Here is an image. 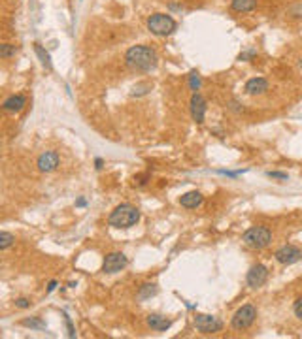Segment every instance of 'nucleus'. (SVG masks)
Returning a JSON list of instances; mask_svg holds the SVG:
<instances>
[{
	"label": "nucleus",
	"instance_id": "nucleus-1",
	"mask_svg": "<svg viewBox=\"0 0 302 339\" xmlns=\"http://www.w3.org/2000/svg\"><path fill=\"white\" fill-rule=\"evenodd\" d=\"M125 62L128 68L138 72H148L157 66V53L148 46H132L125 53Z\"/></svg>",
	"mask_w": 302,
	"mask_h": 339
},
{
	"label": "nucleus",
	"instance_id": "nucleus-2",
	"mask_svg": "<svg viewBox=\"0 0 302 339\" xmlns=\"http://www.w3.org/2000/svg\"><path fill=\"white\" fill-rule=\"evenodd\" d=\"M140 220V211L130 204H121L110 213L108 222L114 228H130Z\"/></svg>",
	"mask_w": 302,
	"mask_h": 339
},
{
	"label": "nucleus",
	"instance_id": "nucleus-3",
	"mask_svg": "<svg viewBox=\"0 0 302 339\" xmlns=\"http://www.w3.org/2000/svg\"><path fill=\"white\" fill-rule=\"evenodd\" d=\"M242 241L249 249L261 251V249H264V247H269L272 243V232H270L266 226H251L249 230L244 232Z\"/></svg>",
	"mask_w": 302,
	"mask_h": 339
},
{
	"label": "nucleus",
	"instance_id": "nucleus-4",
	"mask_svg": "<svg viewBox=\"0 0 302 339\" xmlns=\"http://www.w3.org/2000/svg\"><path fill=\"white\" fill-rule=\"evenodd\" d=\"M176 21L168 14H153L148 17V30L155 36H170L176 30Z\"/></svg>",
	"mask_w": 302,
	"mask_h": 339
},
{
	"label": "nucleus",
	"instance_id": "nucleus-5",
	"mask_svg": "<svg viewBox=\"0 0 302 339\" xmlns=\"http://www.w3.org/2000/svg\"><path fill=\"white\" fill-rule=\"evenodd\" d=\"M257 319V309L253 306H242L238 311L234 313V317L230 320V326L234 330H248L249 326L255 322Z\"/></svg>",
	"mask_w": 302,
	"mask_h": 339
},
{
	"label": "nucleus",
	"instance_id": "nucleus-6",
	"mask_svg": "<svg viewBox=\"0 0 302 339\" xmlns=\"http://www.w3.org/2000/svg\"><path fill=\"white\" fill-rule=\"evenodd\" d=\"M195 328L200 333H217V332H221L223 322L217 319V317L198 313V315L195 317Z\"/></svg>",
	"mask_w": 302,
	"mask_h": 339
},
{
	"label": "nucleus",
	"instance_id": "nucleus-7",
	"mask_svg": "<svg viewBox=\"0 0 302 339\" xmlns=\"http://www.w3.org/2000/svg\"><path fill=\"white\" fill-rule=\"evenodd\" d=\"M128 264L127 256L123 253H110L104 256V262H102V272L104 273H117L121 270H125Z\"/></svg>",
	"mask_w": 302,
	"mask_h": 339
},
{
	"label": "nucleus",
	"instance_id": "nucleus-8",
	"mask_svg": "<svg viewBox=\"0 0 302 339\" xmlns=\"http://www.w3.org/2000/svg\"><path fill=\"white\" fill-rule=\"evenodd\" d=\"M274 256L280 264L289 266V264H295V262L302 260V249L300 247H295V245H285V247H282V249H278Z\"/></svg>",
	"mask_w": 302,
	"mask_h": 339
},
{
	"label": "nucleus",
	"instance_id": "nucleus-9",
	"mask_svg": "<svg viewBox=\"0 0 302 339\" xmlns=\"http://www.w3.org/2000/svg\"><path fill=\"white\" fill-rule=\"evenodd\" d=\"M269 279V268L262 266V264H255V266L251 268L248 272V285L251 288H259L266 283Z\"/></svg>",
	"mask_w": 302,
	"mask_h": 339
},
{
	"label": "nucleus",
	"instance_id": "nucleus-10",
	"mask_svg": "<svg viewBox=\"0 0 302 339\" xmlns=\"http://www.w3.org/2000/svg\"><path fill=\"white\" fill-rule=\"evenodd\" d=\"M191 115H193V121H196L198 125L204 121V115H206V100H204L202 94L195 93L191 96Z\"/></svg>",
	"mask_w": 302,
	"mask_h": 339
},
{
	"label": "nucleus",
	"instance_id": "nucleus-11",
	"mask_svg": "<svg viewBox=\"0 0 302 339\" xmlns=\"http://www.w3.org/2000/svg\"><path fill=\"white\" fill-rule=\"evenodd\" d=\"M59 166V155L55 153V151H46L44 155H40V159H38V170L44 173H49V172H55Z\"/></svg>",
	"mask_w": 302,
	"mask_h": 339
},
{
	"label": "nucleus",
	"instance_id": "nucleus-12",
	"mask_svg": "<svg viewBox=\"0 0 302 339\" xmlns=\"http://www.w3.org/2000/svg\"><path fill=\"white\" fill-rule=\"evenodd\" d=\"M269 91V81L264 78H251V80L246 83V93L255 96V94H264Z\"/></svg>",
	"mask_w": 302,
	"mask_h": 339
},
{
	"label": "nucleus",
	"instance_id": "nucleus-13",
	"mask_svg": "<svg viewBox=\"0 0 302 339\" xmlns=\"http://www.w3.org/2000/svg\"><path fill=\"white\" fill-rule=\"evenodd\" d=\"M204 198H202V194L198 191H191V193H185L183 196L180 198V204L185 209H196V207L200 206Z\"/></svg>",
	"mask_w": 302,
	"mask_h": 339
},
{
	"label": "nucleus",
	"instance_id": "nucleus-14",
	"mask_svg": "<svg viewBox=\"0 0 302 339\" xmlns=\"http://www.w3.org/2000/svg\"><path fill=\"white\" fill-rule=\"evenodd\" d=\"M148 326L151 330H155V332H164V330H168V328L172 326V320H168L166 317H162V315L153 313V315L148 317Z\"/></svg>",
	"mask_w": 302,
	"mask_h": 339
},
{
	"label": "nucleus",
	"instance_id": "nucleus-15",
	"mask_svg": "<svg viewBox=\"0 0 302 339\" xmlns=\"http://www.w3.org/2000/svg\"><path fill=\"white\" fill-rule=\"evenodd\" d=\"M27 104V98L23 96V94H14V96H10L8 100H4V111L8 113H15V111H21L23 107Z\"/></svg>",
	"mask_w": 302,
	"mask_h": 339
},
{
	"label": "nucleus",
	"instance_id": "nucleus-16",
	"mask_svg": "<svg viewBox=\"0 0 302 339\" xmlns=\"http://www.w3.org/2000/svg\"><path fill=\"white\" fill-rule=\"evenodd\" d=\"M230 8L238 12V14H246V12H253L257 8V0H230Z\"/></svg>",
	"mask_w": 302,
	"mask_h": 339
},
{
	"label": "nucleus",
	"instance_id": "nucleus-17",
	"mask_svg": "<svg viewBox=\"0 0 302 339\" xmlns=\"http://www.w3.org/2000/svg\"><path fill=\"white\" fill-rule=\"evenodd\" d=\"M155 294H157V286L153 283H144L140 286V290H138V299H148L151 296H155Z\"/></svg>",
	"mask_w": 302,
	"mask_h": 339
},
{
	"label": "nucleus",
	"instance_id": "nucleus-18",
	"mask_svg": "<svg viewBox=\"0 0 302 339\" xmlns=\"http://www.w3.org/2000/svg\"><path fill=\"white\" fill-rule=\"evenodd\" d=\"M15 243V236L10 232H2L0 234V249L6 251L8 247H12Z\"/></svg>",
	"mask_w": 302,
	"mask_h": 339
},
{
	"label": "nucleus",
	"instance_id": "nucleus-19",
	"mask_svg": "<svg viewBox=\"0 0 302 339\" xmlns=\"http://www.w3.org/2000/svg\"><path fill=\"white\" fill-rule=\"evenodd\" d=\"M34 49H36V55L40 57L42 64L46 68H51V59H49V55H47V51H44V47L40 46V44H34Z\"/></svg>",
	"mask_w": 302,
	"mask_h": 339
},
{
	"label": "nucleus",
	"instance_id": "nucleus-20",
	"mask_svg": "<svg viewBox=\"0 0 302 339\" xmlns=\"http://www.w3.org/2000/svg\"><path fill=\"white\" fill-rule=\"evenodd\" d=\"M17 53V47L12 46V44H2L0 46V57L2 59H10V57H14Z\"/></svg>",
	"mask_w": 302,
	"mask_h": 339
},
{
	"label": "nucleus",
	"instance_id": "nucleus-21",
	"mask_svg": "<svg viewBox=\"0 0 302 339\" xmlns=\"http://www.w3.org/2000/svg\"><path fill=\"white\" fill-rule=\"evenodd\" d=\"M200 76H198V72H196V70H193V72L189 73V87H191V91H198V89H200Z\"/></svg>",
	"mask_w": 302,
	"mask_h": 339
},
{
	"label": "nucleus",
	"instance_id": "nucleus-22",
	"mask_svg": "<svg viewBox=\"0 0 302 339\" xmlns=\"http://www.w3.org/2000/svg\"><path fill=\"white\" fill-rule=\"evenodd\" d=\"M23 326H27V328H38V330H42V328H46V324L42 322L40 319H25L23 322H21Z\"/></svg>",
	"mask_w": 302,
	"mask_h": 339
},
{
	"label": "nucleus",
	"instance_id": "nucleus-23",
	"mask_svg": "<svg viewBox=\"0 0 302 339\" xmlns=\"http://www.w3.org/2000/svg\"><path fill=\"white\" fill-rule=\"evenodd\" d=\"M293 311H295L296 317H298V319L302 320V298H298L295 302V306H293Z\"/></svg>",
	"mask_w": 302,
	"mask_h": 339
},
{
	"label": "nucleus",
	"instance_id": "nucleus-24",
	"mask_svg": "<svg viewBox=\"0 0 302 339\" xmlns=\"http://www.w3.org/2000/svg\"><path fill=\"white\" fill-rule=\"evenodd\" d=\"M269 177H272V179H280V181H287V173H282V172H269Z\"/></svg>",
	"mask_w": 302,
	"mask_h": 339
},
{
	"label": "nucleus",
	"instance_id": "nucleus-25",
	"mask_svg": "<svg viewBox=\"0 0 302 339\" xmlns=\"http://www.w3.org/2000/svg\"><path fill=\"white\" fill-rule=\"evenodd\" d=\"M15 306L19 307V309H27V307H30V302L27 298H19L15 299Z\"/></svg>",
	"mask_w": 302,
	"mask_h": 339
},
{
	"label": "nucleus",
	"instance_id": "nucleus-26",
	"mask_svg": "<svg viewBox=\"0 0 302 339\" xmlns=\"http://www.w3.org/2000/svg\"><path fill=\"white\" fill-rule=\"evenodd\" d=\"M148 179H149L148 173H144V175H136V177H135V183H136V185L142 186V185H146V183H148Z\"/></svg>",
	"mask_w": 302,
	"mask_h": 339
},
{
	"label": "nucleus",
	"instance_id": "nucleus-27",
	"mask_svg": "<svg viewBox=\"0 0 302 339\" xmlns=\"http://www.w3.org/2000/svg\"><path fill=\"white\" fill-rule=\"evenodd\" d=\"M55 286H57V281H51V283H49V286H47V292H53Z\"/></svg>",
	"mask_w": 302,
	"mask_h": 339
},
{
	"label": "nucleus",
	"instance_id": "nucleus-28",
	"mask_svg": "<svg viewBox=\"0 0 302 339\" xmlns=\"http://www.w3.org/2000/svg\"><path fill=\"white\" fill-rule=\"evenodd\" d=\"M94 164H96V170H100L104 162H102V159H96V160H94Z\"/></svg>",
	"mask_w": 302,
	"mask_h": 339
}]
</instances>
